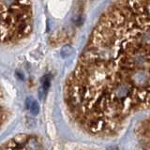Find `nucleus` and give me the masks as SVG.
<instances>
[{
  "label": "nucleus",
  "mask_w": 150,
  "mask_h": 150,
  "mask_svg": "<svg viewBox=\"0 0 150 150\" xmlns=\"http://www.w3.org/2000/svg\"><path fill=\"white\" fill-rule=\"evenodd\" d=\"M30 0H0V43H16L33 29Z\"/></svg>",
  "instance_id": "obj_1"
},
{
  "label": "nucleus",
  "mask_w": 150,
  "mask_h": 150,
  "mask_svg": "<svg viewBox=\"0 0 150 150\" xmlns=\"http://www.w3.org/2000/svg\"><path fill=\"white\" fill-rule=\"evenodd\" d=\"M0 150H45L41 140L33 134H20L0 145Z\"/></svg>",
  "instance_id": "obj_2"
},
{
  "label": "nucleus",
  "mask_w": 150,
  "mask_h": 150,
  "mask_svg": "<svg viewBox=\"0 0 150 150\" xmlns=\"http://www.w3.org/2000/svg\"><path fill=\"white\" fill-rule=\"evenodd\" d=\"M149 80H150V73L146 69H137L134 71L132 70L129 73L128 81L130 84H134L136 86L143 87L149 83Z\"/></svg>",
  "instance_id": "obj_3"
},
{
  "label": "nucleus",
  "mask_w": 150,
  "mask_h": 150,
  "mask_svg": "<svg viewBox=\"0 0 150 150\" xmlns=\"http://www.w3.org/2000/svg\"><path fill=\"white\" fill-rule=\"evenodd\" d=\"M8 109L6 104V100L3 95V92L0 88V129L2 128L5 122L8 119Z\"/></svg>",
  "instance_id": "obj_4"
},
{
  "label": "nucleus",
  "mask_w": 150,
  "mask_h": 150,
  "mask_svg": "<svg viewBox=\"0 0 150 150\" xmlns=\"http://www.w3.org/2000/svg\"><path fill=\"white\" fill-rule=\"evenodd\" d=\"M26 103H27V108L29 109V111L33 115H37L38 112H39L40 107H39V104H38V102L34 100V98H28L26 100Z\"/></svg>",
  "instance_id": "obj_5"
},
{
  "label": "nucleus",
  "mask_w": 150,
  "mask_h": 150,
  "mask_svg": "<svg viewBox=\"0 0 150 150\" xmlns=\"http://www.w3.org/2000/svg\"><path fill=\"white\" fill-rule=\"evenodd\" d=\"M144 11L145 17H146V19L150 22V0H146V1H145Z\"/></svg>",
  "instance_id": "obj_6"
},
{
  "label": "nucleus",
  "mask_w": 150,
  "mask_h": 150,
  "mask_svg": "<svg viewBox=\"0 0 150 150\" xmlns=\"http://www.w3.org/2000/svg\"><path fill=\"white\" fill-rule=\"evenodd\" d=\"M50 83H50L49 78L48 77H45L44 80H43V86H43V89H44L45 91L48 90V88L50 87Z\"/></svg>",
  "instance_id": "obj_7"
}]
</instances>
